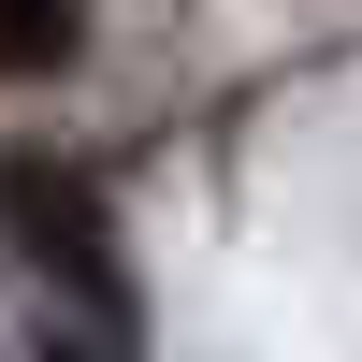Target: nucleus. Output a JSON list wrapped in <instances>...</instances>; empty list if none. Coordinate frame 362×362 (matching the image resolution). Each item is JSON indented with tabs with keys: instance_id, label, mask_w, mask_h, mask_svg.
Wrapping results in <instances>:
<instances>
[{
	"instance_id": "f257e3e1",
	"label": "nucleus",
	"mask_w": 362,
	"mask_h": 362,
	"mask_svg": "<svg viewBox=\"0 0 362 362\" xmlns=\"http://www.w3.org/2000/svg\"><path fill=\"white\" fill-rule=\"evenodd\" d=\"M0 247H15L58 362H131V261L73 160H0Z\"/></svg>"
},
{
	"instance_id": "f03ea898",
	"label": "nucleus",
	"mask_w": 362,
	"mask_h": 362,
	"mask_svg": "<svg viewBox=\"0 0 362 362\" xmlns=\"http://www.w3.org/2000/svg\"><path fill=\"white\" fill-rule=\"evenodd\" d=\"M73 58V0H0V87H44Z\"/></svg>"
}]
</instances>
